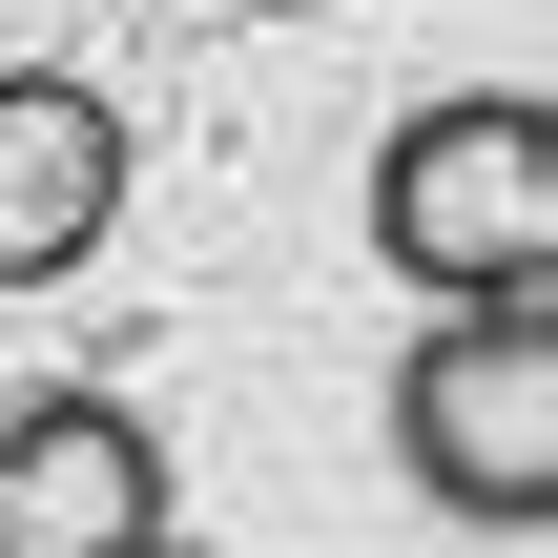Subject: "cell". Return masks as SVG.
Here are the masks:
<instances>
[{
    "label": "cell",
    "mask_w": 558,
    "mask_h": 558,
    "mask_svg": "<svg viewBox=\"0 0 558 558\" xmlns=\"http://www.w3.org/2000/svg\"><path fill=\"white\" fill-rule=\"evenodd\" d=\"M393 456H414L435 518L538 538L558 518V311H435L414 373H393Z\"/></svg>",
    "instance_id": "cell-2"
},
{
    "label": "cell",
    "mask_w": 558,
    "mask_h": 558,
    "mask_svg": "<svg viewBox=\"0 0 558 558\" xmlns=\"http://www.w3.org/2000/svg\"><path fill=\"white\" fill-rule=\"evenodd\" d=\"M228 21H311V0H228Z\"/></svg>",
    "instance_id": "cell-5"
},
{
    "label": "cell",
    "mask_w": 558,
    "mask_h": 558,
    "mask_svg": "<svg viewBox=\"0 0 558 558\" xmlns=\"http://www.w3.org/2000/svg\"><path fill=\"white\" fill-rule=\"evenodd\" d=\"M124 104L83 83V62H0V290H62V269H104V228H124Z\"/></svg>",
    "instance_id": "cell-4"
},
{
    "label": "cell",
    "mask_w": 558,
    "mask_h": 558,
    "mask_svg": "<svg viewBox=\"0 0 558 558\" xmlns=\"http://www.w3.org/2000/svg\"><path fill=\"white\" fill-rule=\"evenodd\" d=\"M0 558H166V435L124 393H0Z\"/></svg>",
    "instance_id": "cell-3"
},
{
    "label": "cell",
    "mask_w": 558,
    "mask_h": 558,
    "mask_svg": "<svg viewBox=\"0 0 558 558\" xmlns=\"http://www.w3.org/2000/svg\"><path fill=\"white\" fill-rule=\"evenodd\" d=\"M373 269L393 290H456V311H538L558 290V104L538 83H456L373 145Z\"/></svg>",
    "instance_id": "cell-1"
},
{
    "label": "cell",
    "mask_w": 558,
    "mask_h": 558,
    "mask_svg": "<svg viewBox=\"0 0 558 558\" xmlns=\"http://www.w3.org/2000/svg\"><path fill=\"white\" fill-rule=\"evenodd\" d=\"M166 558H207V538H166Z\"/></svg>",
    "instance_id": "cell-6"
}]
</instances>
